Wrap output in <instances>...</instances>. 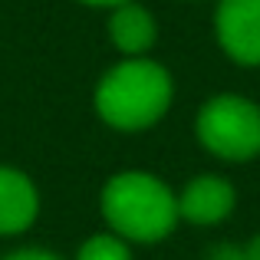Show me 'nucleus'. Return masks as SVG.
I'll return each instance as SVG.
<instances>
[{
    "instance_id": "obj_1",
    "label": "nucleus",
    "mask_w": 260,
    "mask_h": 260,
    "mask_svg": "<svg viewBox=\"0 0 260 260\" xmlns=\"http://www.w3.org/2000/svg\"><path fill=\"white\" fill-rule=\"evenodd\" d=\"M102 214L122 241L155 244L178 224V198L161 178L148 172H122L102 188Z\"/></svg>"
},
{
    "instance_id": "obj_2",
    "label": "nucleus",
    "mask_w": 260,
    "mask_h": 260,
    "mask_svg": "<svg viewBox=\"0 0 260 260\" xmlns=\"http://www.w3.org/2000/svg\"><path fill=\"white\" fill-rule=\"evenodd\" d=\"M172 102V76L152 59H125L95 86V112L119 132H139L165 115Z\"/></svg>"
},
{
    "instance_id": "obj_3",
    "label": "nucleus",
    "mask_w": 260,
    "mask_h": 260,
    "mask_svg": "<svg viewBox=\"0 0 260 260\" xmlns=\"http://www.w3.org/2000/svg\"><path fill=\"white\" fill-rule=\"evenodd\" d=\"M198 142L224 161L260 155V106L244 95H217L198 112Z\"/></svg>"
},
{
    "instance_id": "obj_4",
    "label": "nucleus",
    "mask_w": 260,
    "mask_h": 260,
    "mask_svg": "<svg viewBox=\"0 0 260 260\" xmlns=\"http://www.w3.org/2000/svg\"><path fill=\"white\" fill-rule=\"evenodd\" d=\"M221 50L241 66H260V0H221L217 4Z\"/></svg>"
},
{
    "instance_id": "obj_5",
    "label": "nucleus",
    "mask_w": 260,
    "mask_h": 260,
    "mask_svg": "<svg viewBox=\"0 0 260 260\" xmlns=\"http://www.w3.org/2000/svg\"><path fill=\"white\" fill-rule=\"evenodd\" d=\"M231 211H234V188H231V181L217 175H201L188 181L181 198H178V217L198 224V228L221 224Z\"/></svg>"
},
{
    "instance_id": "obj_6",
    "label": "nucleus",
    "mask_w": 260,
    "mask_h": 260,
    "mask_svg": "<svg viewBox=\"0 0 260 260\" xmlns=\"http://www.w3.org/2000/svg\"><path fill=\"white\" fill-rule=\"evenodd\" d=\"M40 198L33 181L17 168L0 165V234H20L37 221Z\"/></svg>"
},
{
    "instance_id": "obj_7",
    "label": "nucleus",
    "mask_w": 260,
    "mask_h": 260,
    "mask_svg": "<svg viewBox=\"0 0 260 260\" xmlns=\"http://www.w3.org/2000/svg\"><path fill=\"white\" fill-rule=\"evenodd\" d=\"M109 33H112V43L119 53L125 56H142L148 46L155 43V20L145 7L135 4H119L109 20Z\"/></svg>"
},
{
    "instance_id": "obj_8",
    "label": "nucleus",
    "mask_w": 260,
    "mask_h": 260,
    "mask_svg": "<svg viewBox=\"0 0 260 260\" xmlns=\"http://www.w3.org/2000/svg\"><path fill=\"white\" fill-rule=\"evenodd\" d=\"M76 260H132V250L119 234H95L79 247Z\"/></svg>"
},
{
    "instance_id": "obj_9",
    "label": "nucleus",
    "mask_w": 260,
    "mask_h": 260,
    "mask_svg": "<svg viewBox=\"0 0 260 260\" xmlns=\"http://www.w3.org/2000/svg\"><path fill=\"white\" fill-rule=\"evenodd\" d=\"M204 260H247V254H244V247H237V244H214Z\"/></svg>"
},
{
    "instance_id": "obj_10",
    "label": "nucleus",
    "mask_w": 260,
    "mask_h": 260,
    "mask_svg": "<svg viewBox=\"0 0 260 260\" xmlns=\"http://www.w3.org/2000/svg\"><path fill=\"white\" fill-rule=\"evenodd\" d=\"M4 260H59V257L50 254V250H40V247H26V250H13V254H7Z\"/></svg>"
},
{
    "instance_id": "obj_11",
    "label": "nucleus",
    "mask_w": 260,
    "mask_h": 260,
    "mask_svg": "<svg viewBox=\"0 0 260 260\" xmlns=\"http://www.w3.org/2000/svg\"><path fill=\"white\" fill-rule=\"evenodd\" d=\"M244 254H247V260H260V234L244 244Z\"/></svg>"
},
{
    "instance_id": "obj_12",
    "label": "nucleus",
    "mask_w": 260,
    "mask_h": 260,
    "mask_svg": "<svg viewBox=\"0 0 260 260\" xmlns=\"http://www.w3.org/2000/svg\"><path fill=\"white\" fill-rule=\"evenodd\" d=\"M89 7H119V4H128V0H83Z\"/></svg>"
}]
</instances>
